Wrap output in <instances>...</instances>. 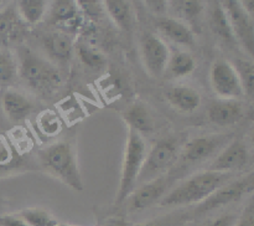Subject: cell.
I'll list each match as a JSON object with an SVG mask.
<instances>
[{"label": "cell", "mask_w": 254, "mask_h": 226, "mask_svg": "<svg viewBox=\"0 0 254 226\" xmlns=\"http://www.w3.org/2000/svg\"><path fill=\"white\" fill-rule=\"evenodd\" d=\"M16 75V65L7 51L0 50V84H9Z\"/></svg>", "instance_id": "cell-29"}, {"label": "cell", "mask_w": 254, "mask_h": 226, "mask_svg": "<svg viewBox=\"0 0 254 226\" xmlns=\"http://www.w3.org/2000/svg\"><path fill=\"white\" fill-rule=\"evenodd\" d=\"M47 226H71V225H67V224H64V223H60V221H56V220H50L49 225Z\"/></svg>", "instance_id": "cell-38"}, {"label": "cell", "mask_w": 254, "mask_h": 226, "mask_svg": "<svg viewBox=\"0 0 254 226\" xmlns=\"http://www.w3.org/2000/svg\"><path fill=\"white\" fill-rule=\"evenodd\" d=\"M231 178V173L213 170H205L195 174L164 195L159 204L161 206H181L202 203L213 191L228 183Z\"/></svg>", "instance_id": "cell-1"}, {"label": "cell", "mask_w": 254, "mask_h": 226, "mask_svg": "<svg viewBox=\"0 0 254 226\" xmlns=\"http://www.w3.org/2000/svg\"><path fill=\"white\" fill-rule=\"evenodd\" d=\"M19 216L27 226H47L51 220L49 214L41 209H26L21 211Z\"/></svg>", "instance_id": "cell-30"}, {"label": "cell", "mask_w": 254, "mask_h": 226, "mask_svg": "<svg viewBox=\"0 0 254 226\" xmlns=\"http://www.w3.org/2000/svg\"><path fill=\"white\" fill-rule=\"evenodd\" d=\"M174 7H176L179 14L186 20H196L200 17L205 10V5L202 1H197V0H181V1H173Z\"/></svg>", "instance_id": "cell-27"}, {"label": "cell", "mask_w": 254, "mask_h": 226, "mask_svg": "<svg viewBox=\"0 0 254 226\" xmlns=\"http://www.w3.org/2000/svg\"><path fill=\"white\" fill-rule=\"evenodd\" d=\"M0 4H2V1H0Z\"/></svg>", "instance_id": "cell-40"}, {"label": "cell", "mask_w": 254, "mask_h": 226, "mask_svg": "<svg viewBox=\"0 0 254 226\" xmlns=\"http://www.w3.org/2000/svg\"><path fill=\"white\" fill-rule=\"evenodd\" d=\"M1 103L5 116L12 122L22 121L32 111L31 102L24 94L19 93L14 89H7L5 92Z\"/></svg>", "instance_id": "cell-17"}, {"label": "cell", "mask_w": 254, "mask_h": 226, "mask_svg": "<svg viewBox=\"0 0 254 226\" xmlns=\"http://www.w3.org/2000/svg\"><path fill=\"white\" fill-rule=\"evenodd\" d=\"M235 69L237 71L238 77H240L241 84L245 94L252 98L254 93V65L252 61L248 60H236Z\"/></svg>", "instance_id": "cell-26"}, {"label": "cell", "mask_w": 254, "mask_h": 226, "mask_svg": "<svg viewBox=\"0 0 254 226\" xmlns=\"http://www.w3.org/2000/svg\"><path fill=\"white\" fill-rule=\"evenodd\" d=\"M77 5L83 11V15L91 19L96 20L103 15V5L96 0H79L77 1Z\"/></svg>", "instance_id": "cell-31"}, {"label": "cell", "mask_w": 254, "mask_h": 226, "mask_svg": "<svg viewBox=\"0 0 254 226\" xmlns=\"http://www.w3.org/2000/svg\"><path fill=\"white\" fill-rule=\"evenodd\" d=\"M250 154L247 146L243 141H233L228 144L221 154H218L212 165L208 170L220 171V173H231L233 170H240L248 163Z\"/></svg>", "instance_id": "cell-11"}, {"label": "cell", "mask_w": 254, "mask_h": 226, "mask_svg": "<svg viewBox=\"0 0 254 226\" xmlns=\"http://www.w3.org/2000/svg\"><path fill=\"white\" fill-rule=\"evenodd\" d=\"M242 5L243 10L247 12L248 16H251L254 19V1L253 0H245V1H240Z\"/></svg>", "instance_id": "cell-36"}, {"label": "cell", "mask_w": 254, "mask_h": 226, "mask_svg": "<svg viewBox=\"0 0 254 226\" xmlns=\"http://www.w3.org/2000/svg\"><path fill=\"white\" fill-rule=\"evenodd\" d=\"M223 10L230 21L231 30L235 39L243 46L250 56L254 54V27L253 19L248 16L242 5L237 0L221 1Z\"/></svg>", "instance_id": "cell-8"}, {"label": "cell", "mask_w": 254, "mask_h": 226, "mask_svg": "<svg viewBox=\"0 0 254 226\" xmlns=\"http://www.w3.org/2000/svg\"><path fill=\"white\" fill-rule=\"evenodd\" d=\"M179 153V144L175 138H164L156 142L150 151L146 153L143 166L136 179V184L141 185L165 176L169 169L175 164Z\"/></svg>", "instance_id": "cell-5"}, {"label": "cell", "mask_w": 254, "mask_h": 226, "mask_svg": "<svg viewBox=\"0 0 254 226\" xmlns=\"http://www.w3.org/2000/svg\"><path fill=\"white\" fill-rule=\"evenodd\" d=\"M47 1L44 0H21L17 2L19 14L27 24H37L45 16Z\"/></svg>", "instance_id": "cell-24"}, {"label": "cell", "mask_w": 254, "mask_h": 226, "mask_svg": "<svg viewBox=\"0 0 254 226\" xmlns=\"http://www.w3.org/2000/svg\"><path fill=\"white\" fill-rule=\"evenodd\" d=\"M108 226H129L124 219H112L108 221Z\"/></svg>", "instance_id": "cell-37"}, {"label": "cell", "mask_w": 254, "mask_h": 226, "mask_svg": "<svg viewBox=\"0 0 254 226\" xmlns=\"http://www.w3.org/2000/svg\"><path fill=\"white\" fill-rule=\"evenodd\" d=\"M195 66V60L189 52L178 51L169 57L166 70L173 77H184L190 75Z\"/></svg>", "instance_id": "cell-23"}, {"label": "cell", "mask_w": 254, "mask_h": 226, "mask_svg": "<svg viewBox=\"0 0 254 226\" xmlns=\"http://www.w3.org/2000/svg\"><path fill=\"white\" fill-rule=\"evenodd\" d=\"M49 22L54 25H61L66 31H77L83 24V17L77 1L57 0L52 2Z\"/></svg>", "instance_id": "cell-12"}, {"label": "cell", "mask_w": 254, "mask_h": 226, "mask_svg": "<svg viewBox=\"0 0 254 226\" xmlns=\"http://www.w3.org/2000/svg\"><path fill=\"white\" fill-rule=\"evenodd\" d=\"M254 188V174L248 173L247 175L237 179L231 183H226L217 190L213 191L207 199L202 201L196 209L197 214H205L207 211L216 210L218 208L228 205L231 203L240 201L246 194H251Z\"/></svg>", "instance_id": "cell-6"}, {"label": "cell", "mask_w": 254, "mask_h": 226, "mask_svg": "<svg viewBox=\"0 0 254 226\" xmlns=\"http://www.w3.org/2000/svg\"><path fill=\"white\" fill-rule=\"evenodd\" d=\"M37 124H39L42 133L49 137L57 136V133H60L62 128V123L59 116L52 111L41 112L39 118H37Z\"/></svg>", "instance_id": "cell-28"}, {"label": "cell", "mask_w": 254, "mask_h": 226, "mask_svg": "<svg viewBox=\"0 0 254 226\" xmlns=\"http://www.w3.org/2000/svg\"><path fill=\"white\" fill-rule=\"evenodd\" d=\"M245 117V108L238 99H216L207 107V118L220 127L232 126Z\"/></svg>", "instance_id": "cell-13"}, {"label": "cell", "mask_w": 254, "mask_h": 226, "mask_svg": "<svg viewBox=\"0 0 254 226\" xmlns=\"http://www.w3.org/2000/svg\"><path fill=\"white\" fill-rule=\"evenodd\" d=\"M21 25L14 6H6L0 10V46H6L14 41L20 34Z\"/></svg>", "instance_id": "cell-20"}, {"label": "cell", "mask_w": 254, "mask_h": 226, "mask_svg": "<svg viewBox=\"0 0 254 226\" xmlns=\"http://www.w3.org/2000/svg\"><path fill=\"white\" fill-rule=\"evenodd\" d=\"M236 226H254V205L252 201L245 208Z\"/></svg>", "instance_id": "cell-32"}, {"label": "cell", "mask_w": 254, "mask_h": 226, "mask_svg": "<svg viewBox=\"0 0 254 226\" xmlns=\"http://www.w3.org/2000/svg\"><path fill=\"white\" fill-rule=\"evenodd\" d=\"M146 156L145 142L141 138L138 132L128 128L126 151H124L123 168H122L121 181H119V190L117 195V203H123L136 184L140 169L143 166L144 159Z\"/></svg>", "instance_id": "cell-4"}, {"label": "cell", "mask_w": 254, "mask_h": 226, "mask_svg": "<svg viewBox=\"0 0 254 226\" xmlns=\"http://www.w3.org/2000/svg\"><path fill=\"white\" fill-rule=\"evenodd\" d=\"M208 24H210L213 34L217 35L223 42L228 45H232L233 42H236L228 17L220 1L213 2V5L211 6L210 12H208Z\"/></svg>", "instance_id": "cell-19"}, {"label": "cell", "mask_w": 254, "mask_h": 226, "mask_svg": "<svg viewBox=\"0 0 254 226\" xmlns=\"http://www.w3.org/2000/svg\"><path fill=\"white\" fill-rule=\"evenodd\" d=\"M156 26L164 36L173 42L188 46L193 44V32L185 22L164 16L156 20Z\"/></svg>", "instance_id": "cell-16"}, {"label": "cell", "mask_w": 254, "mask_h": 226, "mask_svg": "<svg viewBox=\"0 0 254 226\" xmlns=\"http://www.w3.org/2000/svg\"><path fill=\"white\" fill-rule=\"evenodd\" d=\"M136 226H159V225L155 223H144V224H139V225Z\"/></svg>", "instance_id": "cell-39"}, {"label": "cell", "mask_w": 254, "mask_h": 226, "mask_svg": "<svg viewBox=\"0 0 254 226\" xmlns=\"http://www.w3.org/2000/svg\"><path fill=\"white\" fill-rule=\"evenodd\" d=\"M123 118L128 128L133 129L138 133H140V132L145 133L151 129L150 114H149L148 108L143 103L135 102V103L130 104L124 111Z\"/></svg>", "instance_id": "cell-21"}, {"label": "cell", "mask_w": 254, "mask_h": 226, "mask_svg": "<svg viewBox=\"0 0 254 226\" xmlns=\"http://www.w3.org/2000/svg\"><path fill=\"white\" fill-rule=\"evenodd\" d=\"M225 139L222 137H198L191 139L184 147L181 159L184 163L197 164L215 154Z\"/></svg>", "instance_id": "cell-14"}, {"label": "cell", "mask_w": 254, "mask_h": 226, "mask_svg": "<svg viewBox=\"0 0 254 226\" xmlns=\"http://www.w3.org/2000/svg\"><path fill=\"white\" fill-rule=\"evenodd\" d=\"M103 9L111 19L121 29L129 30L131 27V7L129 1L124 0H106L102 2Z\"/></svg>", "instance_id": "cell-22"}, {"label": "cell", "mask_w": 254, "mask_h": 226, "mask_svg": "<svg viewBox=\"0 0 254 226\" xmlns=\"http://www.w3.org/2000/svg\"><path fill=\"white\" fill-rule=\"evenodd\" d=\"M212 89L222 99H238L245 96L235 66L227 60H216L210 70Z\"/></svg>", "instance_id": "cell-7"}, {"label": "cell", "mask_w": 254, "mask_h": 226, "mask_svg": "<svg viewBox=\"0 0 254 226\" xmlns=\"http://www.w3.org/2000/svg\"><path fill=\"white\" fill-rule=\"evenodd\" d=\"M168 189V179L165 176L148 181L139 185L135 190L131 191L129 199V209L131 211H140L148 209L149 206L159 203Z\"/></svg>", "instance_id": "cell-10"}, {"label": "cell", "mask_w": 254, "mask_h": 226, "mask_svg": "<svg viewBox=\"0 0 254 226\" xmlns=\"http://www.w3.org/2000/svg\"><path fill=\"white\" fill-rule=\"evenodd\" d=\"M169 103L181 112L196 111L201 104V96L197 89L188 86L173 87L165 93Z\"/></svg>", "instance_id": "cell-15"}, {"label": "cell", "mask_w": 254, "mask_h": 226, "mask_svg": "<svg viewBox=\"0 0 254 226\" xmlns=\"http://www.w3.org/2000/svg\"><path fill=\"white\" fill-rule=\"evenodd\" d=\"M236 223L235 216L232 215H222L220 218L215 219L213 221H211L207 226H233Z\"/></svg>", "instance_id": "cell-35"}, {"label": "cell", "mask_w": 254, "mask_h": 226, "mask_svg": "<svg viewBox=\"0 0 254 226\" xmlns=\"http://www.w3.org/2000/svg\"><path fill=\"white\" fill-rule=\"evenodd\" d=\"M44 47L52 59L60 62L68 61L73 52V42L66 32H52L45 36Z\"/></svg>", "instance_id": "cell-18"}, {"label": "cell", "mask_w": 254, "mask_h": 226, "mask_svg": "<svg viewBox=\"0 0 254 226\" xmlns=\"http://www.w3.org/2000/svg\"><path fill=\"white\" fill-rule=\"evenodd\" d=\"M19 75L30 88L45 97L52 96L62 83L56 67L29 47L19 49Z\"/></svg>", "instance_id": "cell-2"}, {"label": "cell", "mask_w": 254, "mask_h": 226, "mask_svg": "<svg viewBox=\"0 0 254 226\" xmlns=\"http://www.w3.org/2000/svg\"><path fill=\"white\" fill-rule=\"evenodd\" d=\"M144 4L153 14L158 15L159 17H164L166 7H168V1H164V0H150V1L148 0V1H144Z\"/></svg>", "instance_id": "cell-33"}, {"label": "cell", "mask_w": 254, "mask_h": 226, "mask_svg": "<svg viewBox=\"0 0 254 226\" xmlns=\"http://www.w3.org/2000/svg\"><path fill=\"white\" fill-rule=\"evenodd\" d=\"M141 56L146 71L151 76L160 77L166 71L170 52L160 37L146 34L141 40Z\"/></svg>", "instance_id": "cell-9"}, {"label": "cell", "mask_w": 254, "mask_h": 226, "mask_svg": "<svg viewBox=\"0 0 254 226\" xmlns=\"http://www.w3.org/2000/svg\"><path fill=\"white\" fill-rule=\"evenodd\" d=\"M0 226H27L19 215H0Z\"/></svg>", "instance_id": "cell-34"}, {"label": "cell", "mask_w": 254, "mask_h": 226, "mask_svg": "<svg viewBox=\"0 0 254 226\" xmlns=\"http://www.w3.org/2000/svg\"><path fill=\"white\" fill-rule=\"evenodd\" d=\"M77 55L84 66L93 70H101L106 66L107 60L99 50L96 47L89 46L87 44H79L77 46Z\"/></svg>", "instance_id": "cell-25"}, {"label": "cell", "mask_w": 254, "mask_h": 226, "mask_svg": "<svg viewBox=\"0 0 254 226\" xmlns=\"http://www.w3.org/2000/svg\"><path fill=\"white\" fill-rule=\"evenodd\" d=\"M40 160L49 173L64 181L73 190H83L81 173L71 144L59 142L40 151Z\"/></svg>", "instance_id": "cell-3"}]
</instances>
